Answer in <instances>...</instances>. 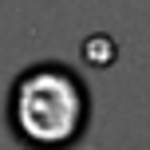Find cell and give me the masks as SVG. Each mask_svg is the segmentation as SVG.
<instances>
[{
  "mask_svg": "<svg viewBox=\"0 0 150 150\" xmlns=\"http://www.w3.org/2000/svg\"><path fill=\"white\" fill-rule=\"evenodd\" d=\"M4 119L24 150H71L91 127V91L67 63H32L8 87Z\"/></svg>",
  "mask_w": 150,
  "mask_h": 150,
  "instance_id": "cell-1",
  "label": "cell"
}]
</instances>
